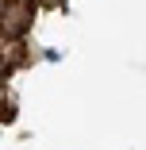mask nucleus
<instances>
[{
    "label": "nucleus",
    "instance_id": "f257e3e1",
    "mask_svg": "<svg viewBox=\"0 0 146 150\" xmlns=\"http://www.w3.org/2000/svg\"><path fill=\"white\" fill-rule=\"evenodd\" d=\"M35 8H39V0H4L0 4V35H8V39L27 35L35 23Z\"/></svg>",
    "mask_w": 146,
    "mask_h": 150
},
{
    "label": "nucleus",
    "instance_id": "f03ea898",
    "mask_svg": "<svg viewBox=\"0 0 146 150\" xmlns=\"http://www.w3.org/2000/svg\"><path fill=\"white\" fill-rule=\"evenodd\" d=\"M39 4H42V8H62L66 0H39Z\"/></svg>",
    "mask_w": 146,
    "mask_h": 150
}]
</instances>
